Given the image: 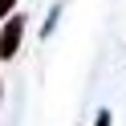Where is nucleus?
I'll return each instance as SVG.
<instances>
[{
	"label": "nucleus",
	"mask_w": 126,
	"mask_h": 126,
	"mask_svg": "<svg viewBox=\"0 0 126 126\" xmlns=\"http://www.w3.org/2000/svg\"><path fill=\"white\" fill-rule=\"evenodd\" d=\"M12 4H16V0H0V20H4V16L12 12Z\"/></svg>",
	"instance_id": "7ed1b4c3"
},
{
	"label": "nucleus",
	"mask_w": 126,
	"mask_h": 126,
	"mask_svg": "<svg viewBox=\"0 0 126 126\" xmlns=\"http://www.w3.org/2000/svg\"><path fill=\"white\" fill-rule=\"evenodd\" d=\"M94 126H110V110H102V114L94 118Z\"/></svg>",
	"instance_id": "20e7f679"
},
{
	"label": "nucleus",
	"mask_w": 126,
	"mask_h": 126,
	"mask_svg": "<svg viewBox=\"0 0 126 126\" xmlns=\"http://www.w3.org/2000/svg\"><path fill=\"white\" fill-rule=\"evenodd\" d=\"M57 16H61V4H53V12H49V20H45V29H41V33H45V37H49V33H53V29H57Z\"/></svg>",
	"instance_id": "f03ea898"
},
{
	"label": "nucleus",
	"mask_w": 126,
	"mask_h": 126,
	"mask_svg": "<svg viewBox=\"0 0 126 126\" xmlns=\"http://www.w3.org/2000/svg\"><path fill=\"white\" fill-rule=\"evenodd\" d=\"M20 41H25V16H4V29H0V57L4 61H12L16 57V49H20Z\"/></svg>",
	"instance_id": "f257e3e1"
}]
</instances>
